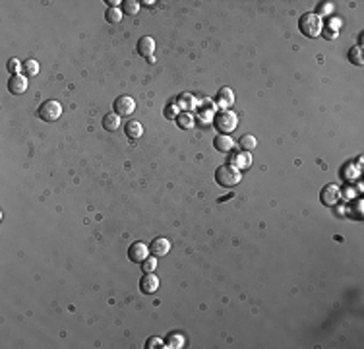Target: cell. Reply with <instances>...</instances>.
Masks as SVG:
<instances>
[{
  "label": "cell",
  "mask_w": 364,
  "mask_h": 349,
  "mask_svg": "<svg viewBox=\"0 0 364 349\" xmlns=\"http://www.w3.org/2000/svg\"><path fill=\"white\" fill-rule=\"evenodd\" d=\"M298 29L302 35L306 37H320L322 31H324V21L318 14H304L300 19H298Z\"/></svg>",
  "instance_id": "obj_1"
},
{
  "label": "cell",
  "mask_w": 364,
  "mask_h": 349,
  "mask_svg": "<svg viewBox=\"0 0 364 349\" xmlns=\"http://www.w3.org/2000/svg\"><path fill=\"white\" fill-rule=\"evenodd\" d=\"M215 180H217L219 186H223V188H232V186H236L242 180V174H240V171L234 165L225 163V165H219L217 167Z\"/></svg>",
  "instance_id": "obj_2"
},
{
  "label": "cell",
  "mask_w": 364,
  "mask_h": 349,
  "mask_svg": "<svg viewBox=\"0 0 364 349\" xmlns=\"http://www.w3.org/2000/svg\"><path fill=\"white\" fill-rule=\"evenodd\" d=\"M213 124H215V128H217L221 134H230L238 126V116L230 109H223V111H219L217 115H215Z\"/></svg>",
  "instance_id": "obj_3"
},
{
  "label": "cell",
  "mask_w": 364,
  "mask_h": 349,
  "mask_svg": "<svg viewBox=\"0 0 364 349\" xmlns=\"http://www.w3.org/2000/svg\"><path fill=\"white\" fill-rule=\"evenodd\" d=\"M37 115H39V118H43L45 122H55V120H58L60 115H62V105H60L58 101H45V103L39 107Z\"/></svg>",
  "instance_id": "obj_4"
},
{
  "label": "cell",
  "mask_w": 364,
  "mask_h": 349,
  "mask_svg": "<svg viewBox=\"0 0 364 349\" xmlns=\"http://www.w3.org/2000/svg\"><path fill=\"white\" fill-rule=\"evenodd\" d=\"M136 111V101L130 95H120L115 99V113L120 116H130Z\"/></svg>",
  "instance_id": "obj_5"
},
{
  "label": "cell",
  "mask_w": 364,
  "mask_h": 349,
  "mask_svg": "<svg viewBox=\"0 0 364 349\" xmlns=\"http://www.w3.org/2000/svg\"><path fill=\"white\" fill-rule=\"evenodd\" d=\"M339 198H341V188H339L337 184H327V186H324V190H322V194H320V200H322L324 206H335V204L339 202Z\"/></svg>",
  "instance_id": "obj_6"
},
{
  "label": "cell",
  "mask_w": 364,
  "mask_h": 349,
  "mask_svg": "<svg viewBox=\"0 0 364 349\" xmlns=\"http://www.w3.org/2000/svg\"><path fill=\"white\" fill-rule=\"evenodd\" d=\"M149 252L155 256V258H161V256H167L171 252V241L167 237H157L151 241V247H149Z\"/></svg>",
  "instance_id": "obj_7"
},
{
  "label": "cell",
  "mask_w": 364,
  "mask_h": 349,
  "mask_svg": "<svg viewBox=\"0 0 364 349\" xmlns=\"http://www.w3.org/2000/svg\"><path fill=\"white\" fill-rule=\"evenodd\" d=\"M27 86H29V82H27L25 76L14 74V76L10 78V82H8V91H10L12 95H23V93L27 91Z\"/></svg>",
  "instance_id": "obj_8"
},
{
  "label": "cell",
  "mask_w": 364,
  "mask_h": 349,
  "mask_svg": "<svg viewBox=\"0 0 364 349\" xmlns=\"http://www.w3.org/2000/svg\"><path fill=\"white\" fill-rule=\"evenodd\" d=\"M128 256H130V260L132 262H144L149 256V247H147L146 243H142V241H138V243H134L132 247H130V251H128Z\"/></svg>",
  "instance_id": "obj_9"
},
{
  "label": "cell",
  "mask_w": 364,
  "mask_h": 349,
  "mask_svg": "<svg viewBox=\"0 0 364 349\" xmlns=\"http://www.w3.org/2000/svg\"><path fill=\"white\" fill-rule=\"evenodd\" d=\"M140 289H142V293H146V295H153V293L159 289V277H157L153 271H147L146 275L142 277V281H140Z\"/></svg>",
  "instance_id": "obj_10"
},
{
  "label": "cell",
  "mask_w": 364,
  "mask_h": 349,
  "mask_svg": "<svg viewBox=\"0 0 364 349\" xmlns=\"http://www.w3.org/2000/svg\"><path fill=\"white\" fill-rule=\"evenodd\" d=\"M124 132H126V136H128L130 140H140V138L144 136V126H142V122H138V120H130V122H126Z\"/></svg>",
  "instance_id": "obj_11"
},
{
  "label": "cell",
  "mask_w": 364,
  "mask_h": 349,
  "mask_svg": "<svg viewBox=\"0 0 364 349\" xmlns=\"http://www.w3.org/2000/svg\"><path fill=\"white\" fill-rule=\"evenodd\" d=\"M230 165H234L238 171H242V169H248L250 165H252V155H250V152H238L234 157H232V163Z\"/></svg>",
  "instance_id": "obj_12"
},
{
  "label": "cell",
  "mask_w": 364,
  "mask_h": 349,
  "mask_svg": "<svg viewBox=\"0 0 364 349\" xmlns=\"http://www.w3.org/2000/svg\"><path fill=\"white\" fill-rule=\"evenodd\" d=\"M213 146H215V150H217V152L229 154V152H232L234 142L230 140V136H229V134H219L217 138L213 140Z\"/></svg>",
  "instance_id": "obj_13"
},
{
  "label": "cell",
  "mask_w": 364,
  "mask_h": 349,
  "mask_svg": "<svg viewBox=\"0 0 364 349\" xmlns=\"http://www.w3.org/2000/svg\"><path fill=\"white\" fill-rule=\"evenodd\" d=\"M153 51H155V41L151 37H142L138 41V53L146 58H151L153 57Z\"/></svg>",
  "instance_id": "obj_14"
},
{
  "label": "cell",
  "mask_w": 364,
  "mask_h": 349,
  "mask_svg": "<svg viewBox=\"0 0 364 349\" xmlns=\"http://www.w3.org/2000/svg\"><path fill=\"white\" fill-rule=\"evenodd\" d=\"M217 103L221 105V107H225V109H229L232 103H234V93H232V89L230 87H221L217 91Z\"/></svg>",
  "instance_id": "obj_15"
},
{
  "label": "cell",
  "mask_w": 364,
  "mask_h": 349,
  "mask_svg": "<svg viewBox=\"0 0 364 349\" xmlns=\"http://www.w3.org/2000/svg\"><path fill=\"white\" fill-rule=\"evenodd\" d=\"M103 128L109 130V132L118 130V128H120V115H116V113L105 115V118H103Z\"/></svg>",
  "instance_id": "obj_16"
},
{
  "label": "cell",
  "mask_w": 364,
  "mask_h": 349,
  "mask_svg": "<svg viewBox=\"0 0 364 349\" xmlns=\"http://www.w3.org/2000/svg\"><path fill=\"white\" fill-rule=\"evenodd\" d=\"M21 70H23V76H25V78H33V76H37V74H39V62H37V60H33V58H29V60H25V62H23Z\"/></svg>",
  "instance_id": "obj_17"
},
{
  "label": "cell",
  "mask_w": 364,
  "mask_h": 349,
  "mask_svg": "<svg viewBox=\"0 0 364 349\" xmlns=\"http://www.w3.org/2000/svg\"><path fill=\"white\" fill-rule=\"evenodd\" d=\"M240 148L244 150V152H252L254 148H256V144H258V140H256V136L254 134H244L242 138H240Z\"/></svg>",
  "instance_id": "obj_18"
},
{
  "label": "cell",
  "mask_w": 364,
  "mask_h": 349,
  "mask_svg": "<svg viewBox=\"0 0 364 349\" xmlns=\"http://www.w3.org/2000/svg\"><path fill=\"white\" fill-rule=\"evenodd\" d=\"M138 10H140V2H136V0H124V2H122V14H126V16H136Z\"/></svg>",
  "instance_id": "obj_19"
},
{
  "label": "cell",
  "mask_w": 364,
  "mask_h": 349,
  "mask_svg": "<svg viewBox=\"0 0 364 349\" xmlns=\"http://www.w3.org/2000/svg\"><path fill=\"white\" fill-rule=\"evenodd\" d=\"M105 18H107V21H111V23H118V21L122 19V12H120L118 8H109L107 14H105Z\"/></svg>",
  "instance_id": "obj_20"
},
{
  "label": "cell",
  "mask_w": 364,
  "mask_h": 349,
  "mask_svg": "<svg viewBox=\"0 0 364 349\" xmlns=\"http://www.w3.org/2000/svg\"><path fill=\"white\" fill-rule=\"evenodd\" d=\"M176 122H178L180 128H190V126L194 124V118H192L188 113H182V115L176 116Z\"/></svg>",
  "instance_id": "obj_21"
},
{
  "label": "cell",
  "mask_w": 364,
  "mask_h": 349,
  "mask_svg": "<svg viewBox=\"0 0 364 349\" xmlns=\"http://www.w3.org/2000/svg\"><path fill=\"white\" fill-rule=\"evenodd\" d=\"M361 53H363L361 49H351V53H349V60L355 62L357 66H363V55Z\"/></svg>",
  "instance_id": "obj_22"
},
{
  "label": "cell",
  "mask_w": 364,
  "mask_h": 349,
  "mask_svg": "<svg viewBox=\"0 0 364 349\" xmlns=\"http://www.w3.org/2000/svg\"><path fill=\"white\" fill-rule=\"evenodd\" d=\"M21 66H23V64H21L18 58H10V60H8V70H10V72H18V70H21Z\"/></svg>",
  "instance_id": "obj_23"
},
{
  "label": "cell",
  "mask_w": 364,
  "mask_h": 349,
  "mask_svg": "<svg viewBox=\"0 0 364 349\" xmlns=\"http://www.w3.org/2000/svg\"><path fill=\"white\" fill-rule=\"evenodd\" d=\"M155 268H157V262H155V258H149V256H147L146 260H144V271H146V273H147V271H153Z\"/></svg>",
  "instance_id": "obj_24"
},
{
  "label": "cell",
  "mask_w": 364,
  "mask_h": 349,
  "mask_svg": "<svg viewBox=\"0 0 364 349\" xmlns=\"http://www.w3.org/2000/svg\"><path fill=\"white\" fill-rule=\"evenodd\" d=\"M169 342H172L171 348H182V344H184V340H182V338H176V336H171Z\"/></svg>",
  "instance_id": "obj_25"
},
{
  "label": "cell",
  "mask_w": 364,
  "mask_h": 349,
  "mask_svg": "<svg viewBox=\"0 0 364 349\" xmlns=\"http://www.w3.org/2000/svg\"><path fill=\"white\" fill-rule=\"evenodd\" d=\"M107 4H109L111 8H116V6H118V4H122V2H118V0H109Z\"/></svg>",
  "instance_id": "obj_26"
},
{
  "label": "cell",
  "mask_w": 364,
  "mask_h": 349,
  "mask_svg": "<svg viewBox=\"0 0 364 349\" xmlns=\"http://www.w3.org/2000/svg\"><path fill=\"white\" fill-rule=\"evenodd\" d=\"M329 10H331V4H329V2H327L324 8H320V12H329Z\"/></svg>",
  "instance_id": "obj_27"
},
{
  "label": "cell",
  "mask_w": 364,
  "mask_h": 349,
  "mask_svg": "<svg viewBox=\"0 0 364 349\" xmlns=\"http://www.w3.org/2000/svg\"><path fill=\"white\" fill-rule=\"evenodd\" d=\"M140 4H144V6H147V8H151L155 2H153V0H151V2H149V0H146V2H140Z\"/></svg>",
  "instance_id": "obj_28"
}]
</instances>
